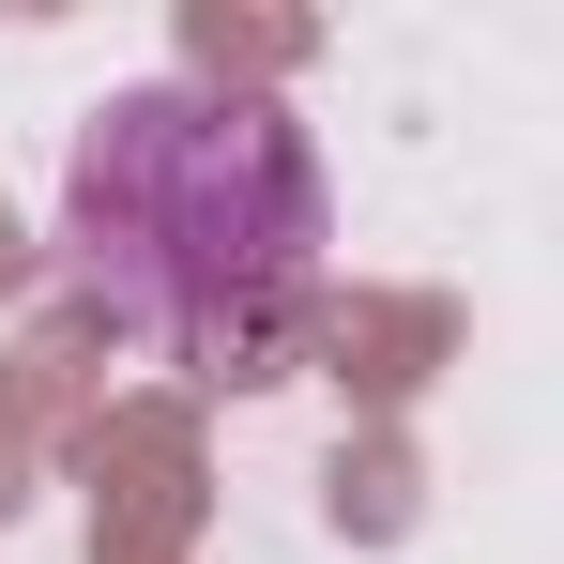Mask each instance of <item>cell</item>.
Returning a JSON list of instances; mask_svg holds the SVG:
<instances>
[{"instance_id": "obj_1", "label": "cell", "mask_w": 564, "mask_h": 564, "mask_svg": "<svg viewBox=\"0 0 564 564\" xmlns=\"http://www.w3.org/2000/svg\"><path fill=\"white\" fill-rule=\"evenodd\" d=\"M321 245V184H305V138H290L260 93H122L77 138V260L93 290L169 336L198 367H245L275 336L290 275Z\"/></svg>"}]
</instances>
